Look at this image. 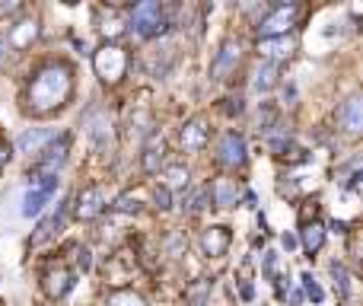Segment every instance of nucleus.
Returning <instances> with one entry per match:
<instances>
[{"label": "nucleus", "mask_w": 363, "mask_h": 306, "mask_svg": "<svg viewBox=\"0 0 363 306\" xmlns=\"http://www.w3.org/2000/svg\"><path fill=\"white\" fill-rule=\"evenodd\" d=\"M296 51V39L293 35H275V39H258V55L265 58L268 64L287 61Z\"/></svg>", "instance_id": "9"}, {"label": "nucleus", "mask_w": 363, "mask_h": 306, "mask_svg": "<svg viewBox=\"0 0 363 306\" xmlns=\"http://www.w3.org/2000/svg\"><path fill=\"white\" fill-rule=\"evenodd\" d=\"M70 96H74V70L64 61H51L39 67V74L32 76L26 93V109L32 115H51V112L64 109Z\"/></svg>", "instance_id": "1"}, {"label": "nucleus", "mask_w": 363, "mask_h": 306, "mask_svg": "<svg viewBox=\"0 0 363 306\" xmlns=\"http://www.w3.org/2000/svg\"><path fill=\"white\" fill-rule=\"evenodd\" d=\"M239 297L246 300V303H252V300H255V287H252V284H242V287H239Z\"/></svg>", "instance_id": "35"}, {"label": "nucleus", "mask_w": 363, "mask_h": 306, "mask_svg": "<svg viewBox=\"0 0 363 306\" xmlns=\"http://www.w3.org/2000/svg\"><path fill=\"white\" fill-rule=\"evenodd\" d=\"M303 7L300 4H277L271 13H265L258 20V39H275V35H287L290 29L296 26V20H300Z\"/></svg>", "instance_id": "3"}, {"label": "nucleus", "mask_w": 363, "mask_h": 306, "mask_svg": "<svg viewBox=\"0 0 363 306\" xmlns=\"http://www.w3.org/2000/svg\"><path fill=\"white\" fill-rule=\"evenodd\" d=\"M325 243V227L319 220H306L303 223V246H306V252L312 255V252H319Z\"/></svg>", "instance_id": "19"}, {"label": "nucleus", "mask_w": 363, "mask_h": 306, "mask_svg": "<svg viewBox=\"0 0 363 306\" xmlns=\"http://www.w3.org/2000/svg\"><path fill=\"white\" fill-rule=\"evenodd\" d=\"M7 48H10V45H7V39H0V64L7 61Z\"/></svg>", "instance_id": "37"}, {"label": "nucleus", "mask_w": 363, "mask_h": 306, "mask_svg": "<svg viewBox=\"0 0 363 306\" xmlns=\"http://www.w3.org/2000/svg\"><path fill=\"white\" fill-rule=\"evenodd\" d=\"M300 281H303V291H306V297L312 300V303H322V300H325V291L319 287V281L312 278V272H303Z\"/></svg>", "instance_id": "26"}, {"label": "nucleus", "mask_w": 363, "mask_h": 306, "mask_svg": "<svg viewBox=\"0 0 363 306\" xmlns=\"http://www.w3.org/2000/svg\"><path fill=\"white\" fill-rule=\"evenodd\" d=\"M159 166H163V138H159V144L153 140V144L144 150V169H147V173H150V175L159 173Z\"/></svg>", "instance_id": "24"}, {"label": "nucleus", "mask_w": 363, "mask_h": 306, "mask_svg": "<svg viewBox=\"0 0 363 306\" xmlns=\"http://www.w3.org/2000/svg\"><path fill=\"white\" fill-rule=\"evenodd\" d=\"M239 64H242V45L236 42V39H226V42L220 45L217 58H213L211 70L217 80H230V76L239 70Z\"/></svg>", "instance_id": "7"}, {"label": "nucleus", "mask_w": 363, "mask_h": 306, "mask_svg": "<svg viewBox=\"0 0 363 306\" xmlns=\"http://www.w3.org/2000/svg\"><path fill=\"white\" fill-rule=\"evenodd\" d=\"M103 211H105V192L99 185H86L77 195V217L80 220H96Z\"/></svg>", "instance_id": "10"}, {"label": "nucleus", "mask_w": 363, "mask_h": 306, "mask_svg": "<svg viewBox=\"0 0 363 306\" xmlns=\"http://www.w3.org/2000/svg\"><path fill=\"white\" fill-rule=\"evenodd\" d=\"M275 268H277V252L268 249L265 252V262H261V272H265L268 281H275Z\"/></svg>", "instance_id": "29"}, {"label": "nucleus", "mask_w": 363, "mask_h": 306, "mask_svg": "<svg viewBox=\"0 0 363 306\" xmlns=\"http://www.w3.org/2000/svg\"><path fill=\"white\" fill-rule=\"evenodd\" d=\"M115 211H121V214H138L140 211V195H121L115 201Z\"/></svg>", "instance_id": "27"}, {"label": "nucleus", "mask_w": 363, "mask_h": 306, "mask_svg": "<svg viewBox=\"0 0 363 306\" xmlns=\"http://www.w3.org/2000/svg\"><path fill=\"white\" fill-rule=\"evenodd\" d=\"M300 303H303V293L293 291V293H290V306H300Z\"/></svg>", "instance_id": "38"}, {"label": "nucleus", "mask_w": 363, "mask_h": 306, "mask_svg": "<svg viewBox=\"0 0 363 306\" xmlns=\"http://www.w3.org/2000/svg\"><path fill=\"white\" fill-rule=\"evenodd\" d=\"M277 86V64H261L255 70V80H252V90L255 93H271Z\"/></svg>", "instance_id": "20"}, {"label": "nucleus", "mask_w": 363, "mask_h": 306, "mask_svg": "<svg viewBox=\"0 0 363 306\" xmlns=\"http://www.w3.org/2000/svg\"><path fill=\"white\" fill-rule=\"evenodd\" d=\"M67 150H70V140L67 138H58V140H51L45 150L35 157V169L39 173H45V175H58V169L67 163Z\"/></svg>", "instance_id": "8"}, {"label": "nucleus", "mask_w": 363, "mask_h": 306, "mask_svg": "<svg viewBox=\"0 0 363 306\" xmlns=\"http://www.w3.org/2000/svg\"><path fill=\"white\" fill-rule=\"evenodd\" d=\"M207 291H211V281H201L198 287L192 291V303L194 306H204V297H207Z\"/></svg>", "instance_id": "30"}, {"label": "nucleus", "mask_w": 363, "mask_h": 306, "mask_svg": "<svg viewBox=\"0 0 363 306\" xmlns=\"http://www.w3.org/2000/svg\"><path fill=\"white\" fill-rule=\"evenodd\" d=\"M163 4L159 0H144L128 13V32L138 35V39H147V35L163 32Z\"/></svg>", "instance_id": "2"}, {"label": "nucleus", "mask_w": 363, "mask_h": 306, "mask_svg": "<svg viewBox=\"0 0 363 306\" xmlns=\"http://www.w3.org/2000/svg\"><path fill=\"white\" fill-rule=\"evenodd\" d=\"M64 214H67V201H61V204H58V211H55V214H51V217H45V220L39 223V230H35V233H32V239H29V243H32V246L45 243V239H48L51 233H55V227H61V223H64Z\"/></svg>", "instance_id": "18"}, {"label": "nucleus", "mask_w": 363, "mask_h": 306, "mask_svg": "<svg viewBox=\"0 0 363 306\" xmlns=\"http://www.w3.org/2000/svg\"><path fill=\"white\" fill-rule=\"evenodd\" d=\"M153 201H157V208H159V211H169V192H166V188L159 185L157 192H153Z\"/></svg>", "instance_id": "31"}, {"label": "nucleus", "mask_w": 363, "mask_h": 306, "mask_svg": "<svg viewBox=\"0 0 363 306\" xmlns=\"http://www.w3.org/2000/svg\"><path fill=\"white\" fill-rule=\"evenodd\" d=\"M207 198H211V192H207V188H201V192H194V195H192V201H188V214H198V211L201 208H204V204H207Z\"/></svg>", "instance_id": "28"}, {"label": "nucleus", "mask_w": 363, "mask_h": 306, "mask_svg": "<svg viewBox=\"0 0 363 306\" xmlns=\"http://www.w3.org/2000/svg\"><path fill=\"white\" fill-rule=\"evenodd\" d=\"M35 35H39V22L35 20H20L7 35V45L10 48H29L35 42Z\"/></svg>", "instance_id": "16"}, {"label": "nucleus", "mask_w": 363, "mask_h": 306, "mask_svg": "<svg viewBox=\"0 0 363 306\" xmlns=\"http://www.w3.org/2000/svg\"><path fill=\"white\" fill-rule=\"evenodd\" d=\"M55 140V131H48V128H29V131L20 134V140H16V150L20 153H29V157H39L45 147Z\"/></svg>", "instance_id": "13"}, {"label": "nucleus", "mask_w": 363, "mask_h": 306, "mask_svg": "<svg viewBox=\"0 0 363 306\" xmlns=\"http://www.w3.org/2000/svg\"><path fill=\"white\" fill-rule=\"evenodd\" d=\"M281 246H284V249H296V237H293V233H281Z\"/></svg>", "instance_id": "34"}, {"label": "nucleus", "mask_w": 363, "mask_h": 306, "mask_svg": "<svg viewBox=\"0 0 363 306\" xmlns=\"http://www.w3.org/2000/svg\"><path fill=\"white\" fill-rule=\"evenodd\" d=\"M329 272H331V278H335L338 293H341V297H348V293H350V274H348V268H344L341 262H331Z\"/></svg>", "instance_id": "25"}, {"label": "nucleus", "mask_w": 363, "mask_h": 306, "mask_svg": "<svg viewBox=\"0 0 363 306\" xmlns=\"http://www.w3.org/2000/svg\"><path fill=\"white\" fill-rule=\"evenodd\" d=\"M217 163L223 169H246L249 153H246V138L239 131H226L217 144Z\"/></svg>", "instance_id": "5"}, {"label": "nucleus", "mask_w": 363, "mask_h": 306, "mask_svg": "<svg viewBox=\"0 0 363 306\" xmlns=\"http://www.w3.org/2000/svg\"><path fill=\"white\" fill-rule=\"evenodd\" d=\"M207 192H211V198H213L217 208H233L236 198H239V188H236L233 179H217L211 188H207Z\"/></svg>", "instance_id": "17"}, {"label": "nucleus", "mask_w": 363, "mask_h": 306, "mask_svg": "<svg viewBox=\"0 0 363 306\" xmlns=\"http://www.w3.org/2000/svg\"><path fill=\"white\" fill-rule=\"evenodd\" d=\"M77 265H80V272H89V268H93V255H89V249H80Z\"/></svg>", "instance_id": "32"}, {"label": "nucleus", "mask_w": 363, "mask_h": 306, "mask_svg": "<svg viewBox=\"0 0 363 306\" xmlns=\"http://www.w3.org/2000/svg\"><path fill=\"white\" fill-rule=\"evenodd\" d=\"M103 306H147V300L134 291H112V293H105Z\"/></svg>", "instance_id": "22"}, {"label": "nucleus", "mask_w": 363, "mask_h": 306, "mask_svg": "<svg viewBox=\"0 0 363 306\" xmlns=\"http://www.w3.org/2000/svg\"><path fill=\"white\" fill-rule=\"evenodd\" d=\"M86 125H89V138L99 144V150H109V147H112V125H109V121L99 115L96 121H86Z\"/></svg>", "instance_id": "21"}, {"label": "nucleus", "mask_w": 363, "mask_h": 306, "mask_svg": "<svg viewBox=\"0 0 363 306\" xmlns=\"http://www.w3.org/2000/svg\"><path fill=\"white\" fill-rule=\"evenodd\" d=\"M338 125L344 128L348 134H360L363 128V102L360 96H350L341 102V109H338Z\"/></svg>", "instance_id": "12"}, {"label": "nucleus", "mask_w": 363, "mask_h": 306, "mask_svg": "<svg viewBox=\"0 0 363 306\" xmlns=\"http://www.w3.org/2000/svg\"><path fill=\"white\" fill-rule=\"evenodd\" d=\"M230 230L226 227H207L204 233H201V249H204V255L211 258H220L226 255V249H230Z\"/></svg>", "instance_id": "14"}, {"label": "nucleus", "mask_w": 363, "mask_h": 306, "mask_svg": "<svg viewBox=\"0 0 363 306\" xmlns=\"http://www.w3.org/2000/svg\"><path fill=\"white\" fill-rule=\"evenodd\" d=\"M207 138H211V128H207V121L204 119H192L185 128H182V150L201 153L207 147Z\"/></svg>", "instance_id": "11"}, {"label": "nucleus", "mask_w": 363, "mask_h": 306, "mask_svg": "<svg viewBox=\"0 0 363 306\" xmlns=\"http://www.w3.org/2000/svg\"><path fill=\"white\" fill-rule=\"evenodd\" d=\"M331 233H348V223H344V220H331Z\"/></svg>", "instance_id": "36"}, {"label": "nucleus", "mask_w": 363, "mask_h": 306, "mask_svg": "<svg viewBox=\"0 0 363 306\" xmlns=\"http://www.w3.org/2000/svg\"><path fill=\"white\" fill-rule=\"evenodd\" d=\"M93 64H96V74L103 76L105 84H121V76L128 74V51L121 45L109 42L93 55Z\"/></svg>", "instance_id": "4"}, {"label": "nucleus", "mask_w": 363, "mask_h": 306, "mask_svg": "<svg viewBox=\"0 0 363 306\" xmlns=\"http://www.w3.org/2000/svg\"><path fill=\"white\" fill-rule=\"evenodd\" d=\"M58 192V175H41L32 179V188L22 195V217H35L41 214V208L48 204V198Z\"/></svg>", "instance_id": "6"}, {"label": "nucleus", "mask_w": 363, "mask_h": 306, "mask_svg": "<svg viewBox=\"0 0 363 306\" xmlns=\"http://www.w3.org/2000/svg\"><path fill=\"white\" fill-rule=\"evenodd\" d=\"M163 179H166V192H172V188H185L188 185V169L182 166V163H176V166H166V173H163Z\"/></svg>", "instance_id": "23"}, {"label": "nucleus", "mask_w": 363, "mask_h": 306, "mask_svg": "<svg viewBox=\"0 0 363 306\" xmlns=\"http://www.w3.org/2000/svg\"><path fill=\"white\" fill-rule=\"evenodd\" d=\"M74 284H77L74 272H67V268H55V272H48L41 278V287H45V293H48L51 300H61Z\"/></svg>", "instance_id": "15"}, {"label": "nucleus", "mask_w": 363, "mask_h": 306, "mask_svg": "<svg viewBox=\"0 0 363 306\" xmlns=\"http://www.w3.org/2000/svg\"><path fill=\"white\" fill-rule=\"evenodd\" d=\"M118 26H121V20H118L115 13H109V20H105L103 32H105V35H115V32H118Z\"/></svg>", "instance_id": "33"}]
</instances>
